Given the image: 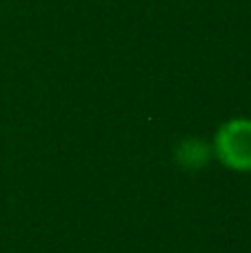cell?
I'll use <instances>...</instances> for the list:
<instances>
[{"mask_svg":"<svg viewBox=\"0 0 251 253\" xmlns=\"http://www.w3.org/2000/svg\"><path fill=\"white\" fill-rule=\"evenodd\" d=\"M211 151L222 167L240 173L251 171V118H231L218 126Z\"/></svg>","mask_w":251,"mask_h":253,"instance_id":"cell-1","label":"cell"},{"mask_svg":"<svg viewBox=\"0 0 251 253\" xmlns=\"http://www.w3.org/2000/svg\"><path fill=\"white\" fill-rule=\"evenodd\" d=\"M211 156H213L211 144H207L205 140H198V138L182 140V142L178 144V149H176L178 165L185 167V169H189V171L203 169Z\"/></svg>","mask_w":251,"mask_h":253,"instance_id":"cell-2","label":"cell"}]
</instances>
